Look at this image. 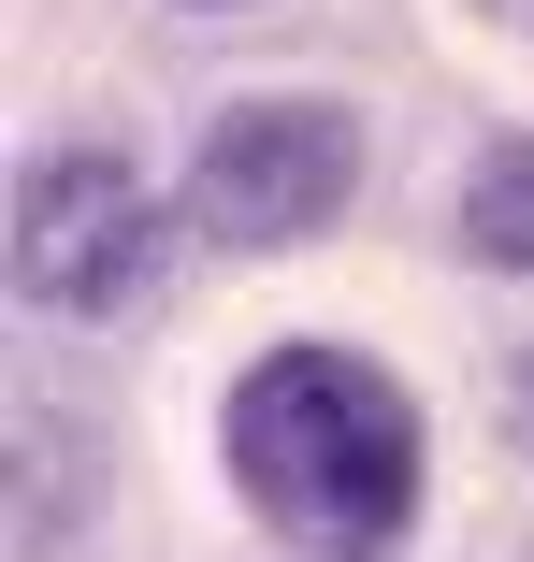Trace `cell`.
<instances>
[{"mask_svg": "<svg viewBox=\"0 0 534 562\" xmlns=\"http://www.w3.org/2000/svg\"><path fill=\"white\" fill-rule=\"evenodd\" d=\"M232 491L303 548V562H390L419 519V404L347 361V347H275L218 404Z\"/></svg>", "mask_w": 534, "mask_h": 562, "instance_id": "obj_1", "label": "cell"}, {"mask_svg": "<svg viewBox=\"0 0 534 562\" xmlns=\"http://www.w3.org/2000/svg\"><path fill=\"white\" fill-rule=\"evenodd\" d=\"M347 188H361V131L333 101H232V116L202 131V159H188V232L303 246V232L347 216Z\"/></svg>", "mask_w": 534, "mask_h": 562, "instance_id": "obj_2", "label": "cell"}, {"mask_svg": "<svg viewBox=\"0 0 534 562\" xmlns=\"http://www.w3.org/2000/svg\"><path fill=\"white\" fill-rule=\"evenodd\" d=\"M159 260V202L116 145H58L15 173V303L44 317H116Z\"/></svg>", "mask_w": 534, "mask_h": 562, "instance_id": "obj_3", "label": "cell"}, {"mask_svg": "<svg viewBox=\"0 0 534 562\" xmlns=\"http://www.w3.org/2000/svg\"><path fill=\"white\" fill-rule=\"evenodd\" d=\"M463 246H477L491 274H534V131L477 145V173H463Z\"/></svg>", "mask_w": 534, "mask_h": 562, "instance_id": "obj_4", "label": "cell"}, {"mask_svg": "<svg viewBox=\"0 0 534 562\" xmlns=\"http://www.w3.org/2000/svg\"><path fill=\"white\" fill-rule=\"evenodd\" d=\"M520 418H534V361H520Z\"/></svg>", "mask_w": 534, "mask_h": 562, "instance_id": "obj_5", "label": "cell"}]
</instances>
